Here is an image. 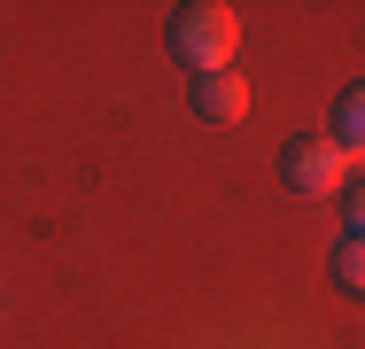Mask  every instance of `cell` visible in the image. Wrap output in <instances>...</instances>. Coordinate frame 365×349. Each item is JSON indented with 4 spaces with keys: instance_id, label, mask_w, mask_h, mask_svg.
<instances>
[{
    "instance_id": "obj_1",
    "label": "cell",
    "mask_w": 365,
    "mask_h": 349,
    "mask_svg": "<svg viewBox=\"0 0 365 349\" xmlns=\"http://www.w3.org/2000/svg\"><path fill=\"white\" fill-rule=\"evenodd\" d=\"M163 39H171V55L195 70V78H210V70H225L233 47H241V16H233L225 0H179Z\"/></svg>"
},
{
    "instance_id": "obj_2",
    "label": "cell",
    "mask_w": 365,
    "mask_h": 349,
    "mask_svg": "<svg viewBox=\"0 0 365 349\" xmlns=\"http://www.w3.org/2000/svg\"><path fill=\"white\" fill-rule=\"evenodd\" d=\"M280 179H288L295 194L327 202V194H342V187H350V155H342L327 132H295L288 147H280Z\"/></svg>"
},
{
    "instance_id": "obj_3",
    "label": "cell",
    "mask_w": 365,
    "mask_h": 349,
    "mask_svg": "<svg viewBox=\"0 0 365 349\" xmlns=\"http://www.w3.org/2000/svg\"><path fill=\"white\" fill-rule=\"evenodd\" d=\"M187 101H195V117H202V125H233V117H249V85H241L233 70L195 78V85H187Z\"/></svg>"
},
{
    "instance_id": "obj_4",
    "label": "cell",
    "mask_w": 365,
    "mask_h": 349,
    "mask_svg": "<svg viewBox=\"0 0 365 349\" xmlns=\"http://www.w3.org/2000/svg\"><path fill=\"white\" fill-rule=\"evenodd\" d=\"M327 140H334L342 155H365V78H358V85H342V101H334V125H327Z\"/></svg>"
},
{
    "instance_id": "obj_5",
    "label": "cell",
    "mask_w": 365,
    "mask_h": 349,
    "mask_svg": "<svg viewBox=\"0 0 365 349\" xmlns=\"http://www.w3.org/2000/svg\"><path fill=\"white\" fill-rule=\"evenodd\" d=\"M334 287H342V295H365V241H350V233H342V249H334Z\"/></svg>"
},
{
    "instance_id": "obj_6",
    "label": "cell",
    "mask_w": 365,
    "mask_h": 349,
    "mask_svg": "<svg viewBox=\"0 0 365 349\" xmlns=\"http://www.w3.org/2000/svg\"><path fill=\"white\" fill-rule=\"evenodd\" d=\"M342 225H350V241H365V179L342 187Z\"/></svg>"
}]
</instances>
